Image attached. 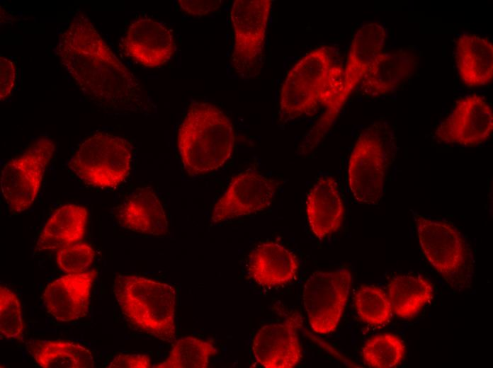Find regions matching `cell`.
<instances>
[{
	"label": "cell",
	"mask_w": 493,
	"mask_h": 368,
	"mask_svg": "<svg viewBox=\"0 0 493 368\" xmlns=\"http://www.w3.org/2000/svg\"><path fill=\"white\" fill-rule=\"evenodd\" d=\"M57 54L84 95L97 104L119 109L142 103L139 81L84 13H77L61 33Z\"/></svg>",
	"instance_id": "obj_1"
},
{
	"label": "cell",
	"mask_w": 493,
	"mask_h": 368,
	"mask_svg": "<svg viewBox=\"0 0 493 368\" xmlns=\"http://www.w3.org/2000/svg\"><path fill=\"white\" fill-rule=\"evenodd\" d=\"M343 73L335 49L322 45L300 58L285 76L278 103L281 122L313 115L324 108L302 143L305 152L319 145L339 115L336 103L342 88Z\"/></svg>",
	"instance_id": "obj_2"
},
{
	"label": "cell",
	"mask_w": 493,
	"mask_h": 368,
	"mask_svg": "<svg viewBox=\"0 0 493 368\" xmlns=\"http://www.w3.org/2000/svg\"><path fill=\"white\" fill-rule=\"evenodd\" d=\"M177 142L188 174H205L222 167L231 157L235 142L234 126L215 105L194 101L179 126Z\"/></svg>",
	"instance_id": "obj_3"
},
{
	"label": "cell",
	"mask_w": 493,
	"mask_h": 368,
	"mask_svg": "<svg viewBox=\"0 0 493 368\" xmlns=\"http://www.w3.org/2000/svg\"><path fill=\"white\" fill-rule=\"evenodd\" d=\"M113 294L121 312L137 330L164 342L176 337V292L170 284L132 275H119Z\"/></svg>",
	"instance_id": "obj_4"
},
{
	"label": "cell",
	"mask_w": 493,
	"mask_h": 368,
	"mask_svg": "<svg viewBox=\"0 0 493 368\" xmlns=\"http://www.w3.org/2000/svg\"><path fill=\"white\" fill-rule=\"evenodd\" d=\"M132 159V147L128 140L99 132L79 144L69 167L86 185L101 188H114L129 175Z\"/></svg>",
	"instance_id": "obj_5"
},
{
	"label": "cell",
	"mask_w": 493,
	"mask_h": 368,
	"mask_svg": "<svg viewBox=\"0 0 493 368\" xmlns=\"http://www.w3.org/2000/svg\"><path fill=\"white\" fill-rule=\"evenodd\" d=\"M272 0H235L230 17L234 34L231 64L241 77H254L262 68Z\"/></svg>",
	"instance_id": "obj_6"
},
{
	"label": "cell",
	"mask_w": 493,
	"mask_h": 368,
	"mask_svg": "<svg viewBox=\"0 0 493 368\" xmlns=\"http://www.w3.org/2000/svg\"><path fill=\"white\" fill-rule=\"evenodd\" d=\"M390 161V148L380 127L363 130L353 145L347 168L348 188L358 202L376 205L380 202Z\"/></svg>",
	"instance_id": "obj_7"
},
{
	"label": "cell",
	"mask_w": 493,
	"mask_h": 368,
	"mask_svg": "<svg viewBox=\"0 0 493 368\" xmlns=\"http://www.w3.org/2000/svg\"><path fill=\"white\" fill-rule=\"evenodd\" d=\"M55 149L50 139L42 137L4 165L1 190L10 211L21 213L33 205Z\"/></svg>",
	"instance_id": "obj_8"
},
{
	"label": "cell",
	"mask_w": 493,
	"mask_h": 368,
	"mask_svg": "<svg viewBox=\"0 0 493 368\" xmlns=\"http://www.w3.org/2000/svg\"><path fill=\"white\" fill-rule=\"evenodd\" d=\"M351 284V274L345 268L317 271L306 280L302 301L311 328L318 334L336 330L343 314Z\"/></svg>",
	"instance_id": "obj_9"
},
{
	"label": "cell",
	"mask_w": 493,
	"mask_h": 368,
	"mask_svg": "<svg viewBox=\"0 0 493 368\" xmlns=\"http://www.w3.org/2000/svg\"><path fill=\"white\" fill-rule=\"evenodd\" d=\"M278 186L277 180L255 171L238 173L215 202L212 222L221 223L264 210L271 204Z\"/></svg>",
	"instance_id": "obj_10"
},
{
	"label": "cell",
	"mask_w": 493,
	"mask_h": 368,
	"mask_svg": "<svg viewBox=\"0 0 493 368\" xmlns=\"http://www.w3.org/2000/svg\"><path fill=\"white\" fill-rule=\"evenodd\" d=\"M417 237L428 262L447 281L463 269L466 260L465 241L458 229L445 221L413 212Z\"/></svg>",
	"instance_id": "obj_11"
},
{
	"label": "cell",
	"mask_w": 493,
	"mask_h": 368,
	"mask_svg": "<svg viewBox=\"0 0 493 368\" xmlns=\"http://www.w3.org/2000/svg\"><path fill=\"white\" fill-rule=\"evenodd\" d=\"M493 131L492 109L482 96L473 94L460 99L438 126L435 137L441 142L474 146L489 138Z\"/></svg>",
	"instance_id": "obj_12"
},
{
	"label": "cell",
	"mask_w": 493,
	"mask_h": 368,
	"mask_svg": "<svg viewBox=\"0 0 493 368\" xmlns=\"http://www.w3.org/2000/svg\"><path fill=\"white\" fill-rule=\"evenodd\" d=\"M300 315L294 312L284 321L260 328L253 338L251 351L256 361L266 368H292L302 357L298 331Z\"/></svg>",
	"instance_id": "obj_13"
},
{
	"label": "cell",
	"mask_w": 493,
	"mask_h": 368,
	"mask_svg": "<svg viewBox=\"0 0 493 368\" xmlns=\"http://www.w3.org/2000/svg\"><path fill=\"white\" fill-rule=\"evenodd\" d=\"M387 33L375 22L363 25L355 33L343 73V85L336 103L341 113L352 92L360 86L375 58L383 52Z\"/></svg>",
	"instance_id": "obj_14"
},
{
	"label": "cell",
	"mask_w": 493,
	"mask_h": 368,
	"mask_svg": "<svg viewBox=\"0 0 493 368\" xmlns=\"http://www.w3.org/2000/svg\"><path fill=\"white\" fill-rule=\"evenodd\" d=\"M122 45L130 59L150 68L169 62L175 47L171 31L150 18H140L131 23Z\"/></svg>",
	"instance_id": "obj_15"
},
{
	"label": "cell",
	"mask_w": 493,
	"mask_h": 368,
	"mask_svg": "<svg viewBox=\"0 0 493 368\" xmlns=\"http://www.w3.org/2000/svg\"><path fill=\"white\" fill-rule=\"evenodd\" d=\"M96 276V272L91 270L67 274L50 282L42 294L47 311L61 322L73 321L85 316Z\"/></svg>",
	"instance_id": "obj_16"
},
{
	"label": "cell",
	"mask_w": 493,
	"mask_h": 368,
	"mask_svg": "<svg viewBox=\"0 0 493 368\" xmlns=\"http://www.w3.org/2000/svg\"><path fill=\"white\" fill-rule=\"evenodd\" d=\"M308 225L314 235L322 239L341 225L344 208L336 180L323 176L317 180L306 197Z\"/></svg>",
	"instance_id": "obj_17"
},
{
	"label": "cell",
	"mask_w": 493,
	"mask_h": 368,
	"mask_svg": "<svg viewBox=\"0 0 493 368\" xmlns=\"http://www.w3.org/2000/svg\"><path fill=\"white\" fill-rule=\"evenodd\" d=\"M118 223L132 231L151 236L168 232V221L157 194L150 188L134 191L118 207Z\"/></svg>",
	"instance_id": "obj_18"
},
{
	"label": "cell",
	"mask_w": 493,
	"mask_h": 368,
	"mask_svg": "<svg viewBox=\"0 0 493 368\" xmlns=\"http://www.w3.org/2000/svg\"><path fill=\"white\" fill-rule=\"evenodd\" d=\"M298 269L293 253L276 242L257 246L251 253L248 273L251 279L263 287H276L291 281Z\"/></svg>",
	"instance_id": "obj_19"
},
{
	"label": "cell",
	"mask_w": 493,
	"mask_h": 368,
	"mask_svg": "<svg viewBox=\"0 0 493 368\" xmlns=\"http://www.w3.org/2000/svg\"><path fill=\"white\" fill-rule=\"evenodd\" d=\"M87 209L78 205L58 208L45 224L35 244L36 251H53L83 238L88 222Z\"/></svg>",
	"instance_id": "obj_20"
},
{
	"label": "cell",
	"mask_w": 493,
	"mask_h": 368,
	"mask_svg": "<svg viewBox=\"0 0 493 368\" xmlns=\"http://www.w3.org/2000/svg\"><path fill=\"white\" fill-rule=\"evenodd\" d=\"M414 67V58L405 51L382 52L361 81L360 90L363 94L372 97L390 93L411 76Z\"/></svg>",
	"instance_id": "obj_21"
},
{
	"label": "cell",
	"mask_w": 493,
	"mask_h": 368,
	"mask_svg": "<svg viewBox=\"0 0 493 368\" xmlns=\"http://www.w3.org/2000/svg\"><path fill=\"white\" fill-rule=\"evenodd\" d=\"M455 56L464 84L476 87L492 81L493 45L489 40L474 34H462L457 40Z\"/></svg>",
	"instance_id": "obj_22"
},
{
	"label": "cell",
	"mask_w": 493,
	"mask_h": 368,
	"mask_svg": "<svg viewBox=\"0 0 493 368\" xmlns=\"http://www.w3.org/2000/svg\"><path fill=\"white\" fill-rule=\"evenodd\" d=\"M26 349L43 368H92L95 364L91 352L73 342L34 340L27 343Z\"/></svg>",
	"instance_id": "obj_23"
},
{
	"label": "cell",
	"mask_w": 493,
	"mask_h": 368,
	"mask_svg": "<svg viewBox=\"0 0 493 368\" xmlns=\"http://www.w3.org/2000/svg\"><path fill=\"white\" fill-rule=\"evenodd\" d=\"M433 297L432 284L421 276L398 275L388 284V298L392 311L401 318H413Z\"/></svg>",
	"instance_id": "obj_24"
},
{
	"label": "cell",
	"mask_w": 493,
	"mask_h": 368,
	"mask_svg": "<svg viewBox=\"0 0 493 368\" xmlns=\"http://www.w3.org/2000/svg\"><path fill=\"white\" fill-rule=\"evenodd\" d=\"M217 350L209 341L187 336L175 340L168 357L152 367L207 368Z\"/></svg>",
	"instance_id": "obj_25"
},
{
	"label": "cell",
	"mask_w": 493,
	"mask_h": 368,
	"mask_svg": "<svg viewBox=\"0 0 493 368\" xmlns=\"http://www.w3.org/2000/svg\"><path fill=\"white\" fill-rule=\"evenodd\" d=\"M405 352V345L400 337L384 333L367 340L362 348V356L369 367L390 368L401 364Z\"/></svg>",
	"instance_id": "obj_26"
},
{
	"label": "cell",
	"mask_w": 493,
	"mask_h": 368,
	"mask_svg": "<svg viewBox=\"0 0 493 368\" xmlns=\"http://www.w3.org/2000/svg\"><path fill=\"white\" fill-rule=\"evenodd\" d=\"M354 305L360 318L372 326H385L392 317V308L387 295L375 285L361 286L355 294Z\"/></svg>",
	"instance_id": "obj_27"
},
{
	"label": "cell",
	"mask_w": 493,
	"mask_h": 368,
	"mask_svg": "<svg viewBox=\"0 0 493 368\" xmlns=\"http://www.w3.org/2000/svg\"><path fill=\"white\" fill-rule=\"evenodd\" d=\"M24 323L21 306L16 294L8 287H0V334L9 340L23 338Z\"/></svg>",
	"instance_id": "obj_28"
},
{
	"label": "cell",
	"mask_w": 493,
	"mask_h": 368,
	"mask_svg": "<svg viewBox=\"0 0 493 368\" xmlns=\"http://www.w3.org/2000/svg\"><path fill=\"white\" fill-rule=\"evenodd\" d=\"M95 258V251L87 243L79 242L57 251L56 263L66 274L88 270Z\"/></svg>",
	"instance_id": "obj_29"
},
{
	"label": "cell",
	"mask_w": 493,
	"mask_h": 368,
	"mask_svg": "<svg viewBox=\"0 0 493 368\" xmlns=\"http://www.w3.org/2000/svg\"><path fill=\"white\" fill-rule=\"evenodd\" d=\"M0 99L8 98L14 89L16 81V67L15 64L8 58H0Z\"/></svg>",
	"instance_id": "obj_30"
},
{
	"label": "cell",
	"mask_w": 493,
	"mask_h": 368,
	"mask_svg": "<svg viewBox=\"0 0 493 368\" xmlns=\"http://www.w3.org/2000/svg\"><path fill=\"white\" fill-rule=\"evenodd\" d=\"M178 4L184 12L203 16L216 11L222 5L220 0H180Z\"/></svg>",
	"instance_id": "obj_31"
},
{
	"label": "cell",
	"mask_w": 493,
	"mask_h": 368,
	"mask_svg": "<svg viewBox=\"0 0 493 368\" xmlns=\"http://www.w3.org/2000/svg\"><path fill=\"white\" fill-rule=\"evenodd\" d=\"M151 360L148 355L142 354H119L109 363V368H149Z\"/></svg>",
	"instance_id": "obj_32"
}]
</instances>
